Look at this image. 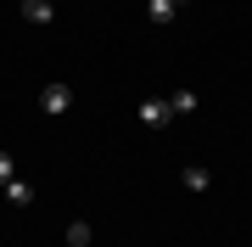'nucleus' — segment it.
I'll use <instances>...</instances> for the list:
<instances>
[{
    "label": "nucleus",
    "mask_w": 252,
    "mask_h": 247,
    "mask_svg": "<svg viewBox=\"0 0 252 247\" xmlns=\"http://www.w3.org/2000/svg\"><path fill=\"white\" fill-rule=\"evenodd\" d=\"M39 107H45L51 118H62V112L73 107V90H67V84H45V90H39Z\"/></svg>",
    "instance_id": "nucleus-1"
},
{
    "label": "nucleus",
    "mask_w": 252,
    "mask_h": 247,
    "mask_svg": "<svg viewBox=\"0 0 252 247\" xmlns=\"http://www.w3.org/2000/svg\"><path fill=\"white\" fill-rule=\"evenodd\" d=\"M140 124H146V129H162V124H174L168 101H162V96H152V101H140Z\"/></svg>",
    "instance_id": "nucleus-2"
},
{
    "label": "nucleus",
    "mask_w": 252,
    "mask_h": 247,
    "mask_svg": "<svg viewBox=\"0 0 252 247\" xmlns=\"http://www.w3.org/2000/svg\"><path fill=\"white\" fill-rule=\"evenodd\" d=\"M162 101H168L174 118H190V112H196V90H174V96H162Z\"/></svg>",
    "instance_id": "nucleus-3"
},
{
    "label": "nucleus",
    "mask_w": 252,
    "mask_h": 247,
    "mask_svg": "<svg viewBox=\"0 0 252 247\" xmlns=\"http://www.w3.org/2000/svg\"><path fill=\"white\" fill-rule=\"evenodd\" d=\"M23 17L28 23H56V6L51 0H23Z\"/></svg>",
    "instance_id": "nucleus-4"
},
{
    "label": "nucleus",
    "mask_w": 252,
    "mask_h": 247,
    "mask_svg": "<svg viewBox=\"0 0 252 247\" xmlns=\"http://www.w3.org/2000/svg\"><path fill=\"white\" fill-rule=\"evenodd\" d=\"M0 191H6V202H17V208H28V202H34V185H28V180H6Z\"/></svg>",
    "instance_id": "nucleus-5"
},
{
    "label": "nucleus",
    "mask_w": 252,
    "mask_h": 247,
    "mask_svg": "<svg viewBox=\"0 0 252 247\" xmlns=\"http://www.w3.org/2000/svg\"><path fill=\"white\" fill-rule=\"evenodd\" d=\"M67 247H90V225H84V219L67 225Z\"/></svg>",
    "instance_id": "nucleus-6"
},
{
    "label": "nucleus",
    "mask_w": 252,
    "mask_h": 247,
    "mask_svg": "<svg viewBox=\"0 0 252 247\" xmlns=\"http://www.w3.org/2000/svg\"><path fill=\"white\" fill-rule=\"evenodd\" d=\"M185 191H207V169H185Z\"/></svg>",
    "instance_id": "nucleus-7"
},
{
    "label": "nucleus",
    "mask_w": 252,
    "mask_h": 247,
    "mask_svg": "<svg viewBox=\"0 0 252 247\" xmlns=\"http://www.w3.org/2000/svg\"><path fill=\"white\" fill-rule=\"evenodd\" d=\"M6 180H17V163H11V152H0V185Z\"/></svg>",
    "instance_id": "nucleus-8"
},
{
    "label": "nucleus",
    "mask_w": 252,
    "mask_h": 247,
    "mask_svg": "<svg viewBox=\"0 0 252 247\" xmlns=\"http://www.w3.org/2000/svg\"><path fill=\"white\" fill-rule=\"evenodd\" d=\"M168 6H174V11H180V6H185V0H168Z\"/></svg>",
    "instance_id": "nucleus-9"
}]
</instances>
